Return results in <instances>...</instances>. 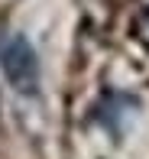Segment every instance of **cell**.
Wrapping results in <instances>:
<instances>
[{"instance_id": "6da1fadb", "label": "cell", "mask_w": 149, "mask_h": 159, "mask_svg": "<svg viewBox=\"0 0 149 159\" xmlns=\"http://www.w3.org/2000/svg\"><path fill=\"white\" fill-rule=\"evenodd\" d=\"M0 71L16 94H39V55L23 33H0Z\"/></svg>"}, {"instance_id": "7a4b0ae2", "label": "cell", "mask_w": 149, "mask_h": 159, "mask_svg": "<svg viewBox=\"0 0 149 159\" xmlns=\"http://www.w3.org/2000/svg\"><path fill=\"white\" fill-rule=\"evenodd\" d=\"M136 104H139V101L133 98V94H123V91H107L104 101L97 104V111H94V120L107 130L113 140H120V136H123V127L117 124V117L130 120V114H133V107H136Z\"/></svg>"}]
</instances>
